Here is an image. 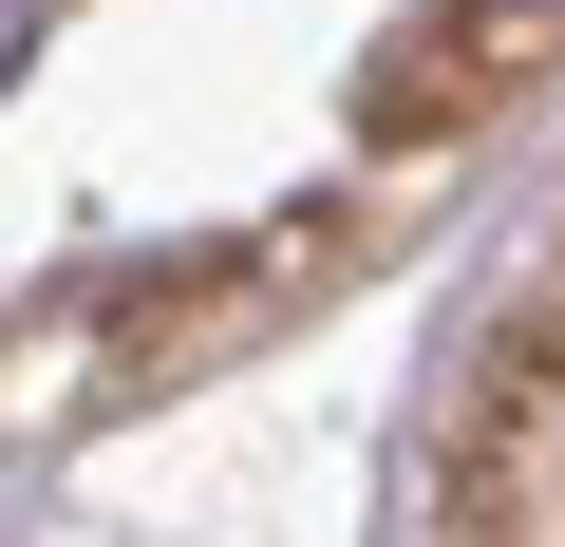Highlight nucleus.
Returning <instances> with one entry per match:
<instances>
[{"label": "nucleus", "mask_w": 565, "mask_h": 547, "mask_svg": "<svg viewBox=\"0 0 565 547\" xmlns=\"http://www.w3.org/2000/svg\"><path fill=\"white\" fill-rule=\"evenodd\" d=\"M565 114V0H0V434L321 322Z\"/></svg>", "instance_id": "obj_1"}, {"label": "nucleus", "mask_w": 565, "mask_h": 547, "mask_svg": "<svg viewBox=\"0 0 565 547\" xmlns=\"http://www.w3.org/2000/svg\"><path fill=\"white\" fill-rule=\"evenodd\" d=\"M415 509L434 528H565V208L490 284V322H471V359L415 434Z\"/></svg>", "instance_id": "obj_2"}]
</instances>
